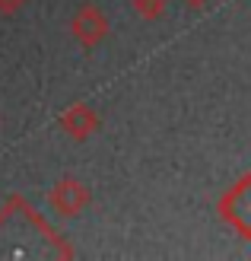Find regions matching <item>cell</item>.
Segmentation results:
<instances>
[{
	"mask_svg": "<svg viewBox=\"0 0 251 261\" xmlns=\"http://www.w3.org/2000/svg\"><path fill=\"white\" fill-rule=\"evenodd\" d=\"M108 32H111V22H108V16H105L96 4H83L80 10L73 13V19H70V35L83 48L102 45L105 38H108Z\"/></svg>",
	"mask_w": 251,
	"mask_h": 261,
	"instance_id": "2",
	"label": "cell"
},
{
	"mask_svg": "<svg viewBox=\"0 0 251 261\" xmlns=\"http://www.w3.org/2000/svg\"><path fill=\"white\" fill-rule=\"evenodd\" d=\"M181 4L188 7V10H204V7L210 4V0H181Z\"/></svg>",
	"mask_w": 251,
	"mask_h": 261,
	"instance_id": "7",
	"label": "cell"
},
{
	"mask_svg": "<svg viewBox=\"0 0 251 261\" xmlns=\"http://www.w3.org/2000/svg\"><path fill=\"white\" fill-rule=\"evenodd\" d=\"M216 211L222 217V223H229L235 229V236L251 239V172H245L226 194H222Z\"/></svg>",
	"mask_w": 251,
	"mask_h": 261,
	"instance_id": "1",
	"label": "cell"
},
{
	"mask_svg": "<svg viewBox=\"0 0 251 261\" xmlns=\"http://www.w3.org/2000/svg\"><path fill=\"white\" fill-rule=\"evenodd\" d=\"M22 7H25V0H0V16H13Z\"/></svg>",
	"mask_w": 251,
	"mask_h": 261,
	"instance_id": "6",
	"label": "cell"
},
{
	"mask_svg": "<svg viewBox=\"0 0 251 261\" xmlns=\"http://www.w3.org/2000/svg\"><path fill=\"white\" fill-rule=\"evenodd\" d=\"M89 201H92V191L86 188V181L73 178V175L54 181V188L48 191L51 211L61 214V217H76V214H83L86 207H89Z\"/></svg>",
	"mask_w": 251,
	"mask_h": 261,
	"instance_id": "3",
	"label": "cell"
},
{
	"mask_svg": "<svg viewBox=\"0 0 251 261\" xmlns=\"http://www.w3.org/2000/svg\"><path fill=\"white\" fill-rule=\"evenodd\" d=\"M130 4H134V13H137L143 22L162 19L165 10H169V0H130Z\"/></svg>",
	"mask_w": 251,
	"mask_h": 261,
	"instance_id": "5",
	"label": "cell"
},
{
	"mask_svg": "<svg viewBox=\"0 0 251 261\" xmlns=\"http://www.w3.org/2000/svg\"><path fill=\"white\" fill-rule=\"evenodd\" d=\"M61 130L64 134H70L73 140H89L92 134L99 130V115L92 106H86V102H73V106H67L61 112V118H58Z\"/></svg>",
	"mask_w": 251,
	"mask_h": 261,
	"instance_id": "4",
	"label": "cell"
}]
</instances>
